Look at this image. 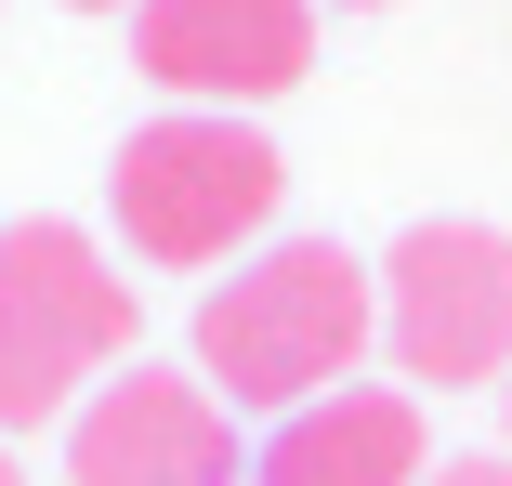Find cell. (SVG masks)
I'll return each mask as SVG.
<instances>
[{
	"label": "cell",
	"instance_id": "obj_1",
	"mask_svg": "<svg viewBox=\"0 0 512 486\" xmlns=\"http://www.w3.org/2000/svg\"><path fill=\"white\" fill-rule=\"evenodd\" d=\"M368 342H381V263H355L342 237H276L197 303V381L276 421L342 395Z\"/></svg>",
	"mask_w": 512,
	"mask_h": 486
},
{
	"label": "cell",
	"instance_id": "obj_2",
	"mask_svg": "<svg viewBox=\"0 0 512 486\" xmlns=\"http://www.w3.org/2000/svg\"><path fill=\"white\" fill-rule=\"evenodd\" d=\"M132 342H145V303L79 224H53V211L0 224V434L79 421L132 368Z\"/></svg>",
	"mask_w": 512,
	"mask_h": 486
},
{
	"label": "cell",
	"instance_id": "obj_3",
	"mask_svg": "<svg viewBox=\"0 0 512 486\" xmlns=\"http://www.w3.org/2000/svg\"><path fill=\"white\" fill-rule=\"evenodd\" d=\"M289 198V158L237 119V106H171L119 145L106 171V211L145 263H237Z\"/></svg>",
	"mask_w": 512,
	"mask_h": 486
},
{
	"label": "cell",
	"instance_id": "obj_4",
	"mask_svg": "<svg viewBox=\"0 0 512 486\" xmlns=\"http://www.w3.org/2000/svg\"><path fill=\"white\" fill-rule=\"evenodd\" d=\"M381 342L407 381H512V237L499 224H407L381 263Z\"/></svg>",
	"mask_w": 512,
	"mask_h": 486
},
{
	"label": "cell",
	"instance_id": "obj_5",
	"mask_svg": "<svg viewBox=\"0 0 512 486\" xmlns=\"http://www.w3.org/2000/svg\"><path fill=\"white\" fill-rule=\"evenodd\" d=\"M66 486H237V408L197 368H119L66 421Z\"/></svg>",
	"mask_w": 512,
	"mask_h": 486
},
{
	"label": "cell",
	"instance_id": "obj_6",
	"mask_svg": "<svg viewBox=\"0 0 512 486\" xmlns=\"http://www.w3.org/2000/svg\"><path fill=\"white\" fill-rule=\"evenodd\" d=\"M132 66L171 106H276L316 66V0H132Z\"/></svg>",
	"mask_w": 512,
	"mask_h": 486
},
{
	"label": "cell",
	"instance_id": "obj_7",
	"mask_svg": "<svg viewBox=\"0 0 512 486\" xmlns=\"http://www.w3.org/2000/svg\"><path fill=\"white\" fill-rule=\"evenodd\" d=\"M434 473V434H421V395L394 381H342V395L289 408L250 460V486H421Z\"/></svg>",
	"mask_w": 512,
	"mask_h": 486
},
{
	"label": "cell",
	"instance_id": "obj_8",
	"mask_svg": "<svg viewBox=\"0 0 512 486\" xmlns=\"http://www.w3.org/2000/svg\"><path fill=\"white\" fill-rule=\"evenodd\" d=\"M421 486H512V447H499V460H486V447H460V460H434Z\"/></svg>",
	"mask_w": 512,
	"mask_h": 486
},
{
	"label": "cell",
	"instance_id": "obj_9",
	"mask_svg": "<svg viewBox=\"0 0 512 486\" xmlns=\"http://www.w3.org/2000/svg\"><path fill=\"white\" fill-rule=\"evenodd\" d=\"M66 14H132V0H66Z\"/></svg>",
	"mask_w": 512,
	"mask_h": 486
},
{
	"label": "cell",
	"instance_id": "obj_10",
	"mask_svg": "<svg viewBox=\"0 0 512 486\" xmlns=\"http://www.w3.org/2000/svg\"><path fill=\"white\" fill-rule=\"evenodd\" d=\"M0 486H27V460H14V447H0Z\"/></svg>",
	"mask_w": 512,
	"mask_h": 486
},
{
	"label": "cell",
	"instance_id": "obj_11",
	"mask_svg": "<svg viewBox=\"0 0 512 486\" xmlns=\"http://www.w3.org/2000/svg\"><path fill=\"white\" fill-rule=\"evenodd\" d=\"M355 14H368V0H355Z\"/></svg>",
	"mask_w": 512,
	"mask_h": 486
},
{
	"label": "cell",
	"instance_id": "obj_12",
	"mask_svg": "<svg viewBox=\"0 0 512 486\" xmlns=\"http://www.w3.org/2000/svg\"><path fill=\"white\" fill-rule=\"evenodd\" d=\"M499 395H512V381H499Z\"/></svg>",
	"mask_w": 512,
	"mask_h": 486
}]
</instances>
